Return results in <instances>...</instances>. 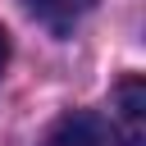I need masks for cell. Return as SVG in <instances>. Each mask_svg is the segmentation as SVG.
I'll return each instance as SVG.
<instances>
[{
    "instance_id": "6da1fadb",
    "label": "cell",
    "mask_w": 146,
    "mask_h": 146,
    "mask_svg": "<svg viewBox=\"0 0 146 146\" xmlns=\"http://www.w3.org/2000/svg\"><path fill=\"white\" fill-rule=\"evenodd\" d=\"M114 119H119L123 141L128 146H141V137H146V82L137 73H128L114 87Z\"/></svg>"
},
{
    "instance_id": "7a4b0ae2",
    "label": "cell",
    "mask_w": 146,
    "mask_h": 146,
    "mask_svg": "<svg viewBox=\"0 0 146 146\" xmlns=\"http://www.w3.org/2000/svg\"><path fill=\"white\" fill-rule=\"evenodd\" d=\"M41 146H114V132H110V123H105L100 114L78 110V114H64V119L46 132Z\"/></svg>"
},
{
    "instance_id": "3957f363",
    "label": "cell",
    "mask_w": 146,
    "mask_h": 146,
    "mask_svg": "<svg viewBox=\"0 0 146 146\" xmlns=\"http://www.w3.org/2000/svg\"><path fill=\"white\" fill-rule=\"evenodd\" d=\"M27 5V14L36 18V23H46L50 32H73L91 9H96V0H23Z\"/></svg>"
},
{
    "instance_id": "277c9868",
    "label": "cell",
    "mask_w": 146,
    "mask_h": 146,
    "mask_svg": "<svg viewBox=\"0 0 146 146\" xmlns=\"http://www.w3.org/2000/svg\"><path fill=\"white\" fill-rule=\"evenodd\" d=\"M5 59H9V36H5V27H0V73H5Z\"/></svg>"
}]
</instances>
